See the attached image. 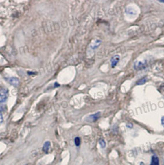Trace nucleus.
Wrapping results in <instances>:
<instances>
[{
	"mask_svg": "<svg viewBox=\"0 0 164 165\" xmlns=\"http://www.w3.org/2000/svg\"><path fill=\"white\" fill-rule=\"evenodd\" d=\"M8 97V91L6 88H0V103L6 101Z\"/></svg>",
	"mask_w": 164,
	"mask_h": 165,
	"instance_id": "1",
	"label": "nucleus"
},
{
	"mask_svg": "<svg viewBox=\"0 0 164 165\" xmlns=\"http://www.w3.org/2000/svg\"><path fill=\"white\" fill-rule=\"evenodd\" d=\"M120 60V56L119 55H116L114 56L113 58L111 59V64H112V67L114 68L115 66L117 65V64L119 63V61Z\"/></svg>",
	"mask_w": 164,
	"mask_h": 165,
	"instance_id": "2",
	"label": "nucleus"
},
{
	"mask_svg": "<svg viewBox=\"0 0 164 165\" xmlns=\"http://www.w3.org/2000/svg\"><path fill=\"white\" fill-rule=\"evenodd\" d=\"M9 82L10 83L12 86L14 87H17L19 84V79L16 77H11L9 79Z\"/></svg>",
	"mask_w": 164,
	"mask_h": 165,
	"instance_id": "3",
	"label": "nucleus"
},
{
	"mask_svg": "<svg viewBox=\"0 0 164 165\" xmlns=\"http://www.w3.org/2000/svg\"><path fill=\"white\" fill-rule=\"evenodd\" d=\"M51 148V143L49 141H46L44 144L43 147V151L45 153H48L49 152V150Z\"/></svg>",
	"mask_w": 164,
	"mask_h": 165,
	"instance_id": "4",
	"label": "nucleus"
},
{
	"mask_svg": "<svg viewBox=\"0 0 164 165\" xmlns=\"http://www.w3.org/2000/svg\"><path fill=\"white\" fill-rule=\"evenodd\" d=\"M101 116V113H97L96 114L92 115L91 116H89V118H90V120L91 121H96Z\"/></svg>",
	"mask_w": 164,
	"mask_h": 165,
	"instance_id": "5",
	"label": "nucleus"
},
{
	"mask_svg": "<svg viewBox=\"0 0 164 165\" xmlns=\"http://www.w3.org/2000/svg\"><path fill=\"white\" fill-rule=\"evenodd\" d=\"M151 165H159V159L156 155H154V156H152Z\"/></svg>",
	"mask_w": 164,
	"mask_h": 165,
	"instance_id": "6",
	"label": "nucleus"
},
{
	"mask_svg": "<svg viewBox=\"0 0 164 165\" xmlns=\"http://www.w3.org/2000/svg\"><path fill=\"white\" fill-rule=\"evenodd\" d=\"M99 143V145H100L101 148H104V147H106V142H105V141H104V140H102V139L100 140Z\"/></svg>",
	"mask_w": 164,
	"mask_h": 165,
	"instance_id": "7",
	"label": "nucleus"
},
{
	"mask_svg": "<svg viewBox=\"0 0 164 165\" xmlns=\"http://www.w3.org/2000/svg\"><path fill=\"white\" fill-rule=\"evenodd\" d=\"M74 142H75V144L76 146H79L80 145V139L79 137H76L74 140Z\"/></svg>",
	"mask_w": 164,
	"mask_h": 165,
	"instance_id": "8",
	"label": "nucleus"
},
{
	"mask_svg": "<svg viewBox=\"0 0 164 165\" xmlns=\"http://www.w3.org/2000/svg\"><path fill=\"white\" fill-rule=\"evenodd\" d=\"M146 81H147V79H146V78H143V79H141L140 81L137 83V84H138V85H142V84H144L145 82H146Z\"/></svg>",
	"mask_w": 164,
	"mask_h": 165,
	"instance_id": "9",
	"label": "nucleus"
},
{
	"mask_svg": "<svg viewBox=\"0 0 164 165\" xmlns=\"http://www.w3.org/2000/svg\"><path fill=\"white\" fill-rule=\"evenodd\" d=\"M3 122V115L1 114V111H0V126H1Z\"/></svg>",
	"mask_w": 164,
	"mask_h": 165,
	"instance_id": "10",
	"label": "nucleus"
},
{
	"mask_svg": "<svg viewBox=\"0 0 164 165\" xmlns=\"http://www.w3.org/2000/svg\"><path fill=\"white\" fill-rule=\"evenodd\" d=\"M162 124L163 126L164 127V117H163L162 119Z\"/></svg>",
	"mask_w": 164,
	"mask_h": 165,
	"instance_id": "11",
	"label": "nucleus"
}]
</instances>
